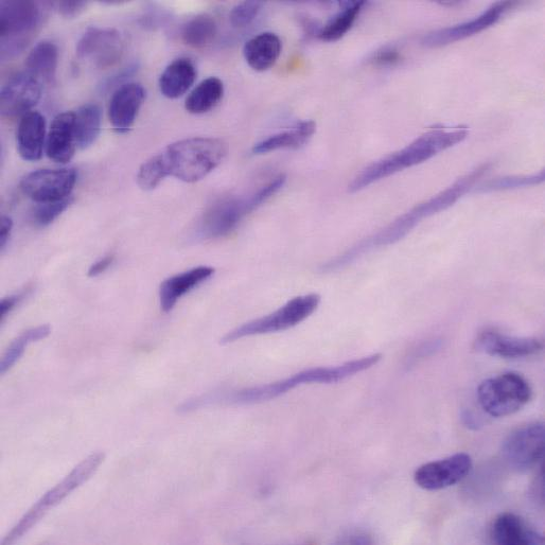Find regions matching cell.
<instances>
[{
    "instance_id": "cell-1",
    "label": "cell",
    "mask_w": 545,
    "mask_h": 545,
    "mask_svg": "<svg viewBox=\"0 0 545 545\" xmlns=\"http://www.w3.org/2000/svg\"><path fill=\"white\" fill-rule=\"evenodd\" d=\"M489 167V164H484L464 175L450 187L437 193L431 199L416 205L408 213L398 217L382 230L362 239L343 254L324 263L320 269L321 272H338L368 253L399 242L407 237L421 221L444 212V210L461 200L487 173Z\"/></svg>"
},
{
    "instance_id": "cell-2",
    "label": "cell",
    "mask_w": 545,
    "mask_h": 545,
    "mask_svg": "<svg viewBox=\"0 0 545 545\" xmlns=\"http://www.w3.org/2000/svg\"><path fill=\"white\" fill-rule=\"evenodd\" d=\"M382 359L381 354H374L344 364L330 367H315L305 369L287 379L254 386L227 394H208L195 399H190V408L193 411L212 404L227 402L230 404H256L267 402L283 396L304 384H331L338 383L350 377L356 376L367 369L377 365Z\"/></svg>"
},
{
    "instance_id": "cell-3",
    "label": "cell",
    "mask_w": 545,
    "mask_h": 545,
    "mask_svg": "<svg viewBox=\"0 0 545 545\" xmlns=\"http://www.w3.org/2000/svg\"><path fill=\"white\" fill-rule=\"evenodd\" d=\"M468 134L467 128L431 130L415 139L406 148L363 169L350 183L348 191L351 193L361 191L398 172L423 164L438 153L463 143Z\"/></svg>"
},
{
    "instance_id": "cell-4",
    "label": "cell",
    "mask_w": 545,
    "mask_h": 545,
    "mask_svg": "<svg viewBox=\"0 0 545 545\" xmlns=\"http://www.w3.org/2000/svg\"><path fill=\"white\" fill-rule=\"evenodd\" d=\"M287 181L285 174H279L268 184L243 197H226L210 205L197 222L193 238L205 241L232 234L244 218L255 212L283 189Z\"/></svg>"
},
{
    "instance_id": "cell-5",
    "label": "cell",
    "mask_w": 545,
    "mask_h": 545,
    "mask_svg": "<svg viewBox=\"0 0 545 545\" xmlns=\"http://www.w3.org/2000/svg\"><path fill=\"white\" fill-rule=\"evenodd\" d=\"M228 153L224 140L193 137L168 146L161 154L168 177L185 183H197L212 173Z\"/></svg>"
},
{
    "instance_id": "cell-6",
    "label": "cell",
    "mask_w": 545,
    "mask_h": 545,
    "mask_svg": "<svg viewBox=\"0 0 545 545\" xmlns=\"http://www.w3.org/2000/svg\"><path fill=\"white\" fill-rule=\"evenodd\" d=\"M320 304L321 296L316 293L294 297L273 313L227 332L220 343L227 345L244 338L291 329L310 318Z\"/></svg>"
},
{
    "instance_id": "cell-7",
    "label": "cell",
    "mask_w": 545,
    "mask_h": 545,
    "mask_svg": "<svg viewBox=\"0 0 545 545\" xmlns=\"http://www.w3.org/2000/svg\"><path fill=\"white\" fill-rule=\"evenodd\" d=\"M533 391L518 373L508 372L483 381L478 388L482 409L492 417H505L522 410L531 401Z\"/></svg>"
},
{
    "instance_id": "cell-8",
    "label": "cell",
    "mask_w": 545,
    "mask_h": 545,
    "mask_svg": "<svg viewBox=\"0 0 545 545\" xmlns=\"http://www.w3.org/2000/svg\"><path fill=\"white\" fill-rule=\"evenodd\" d=\"M43 20V11L34 2L0 4V38L3 57L20 54L32 41Z\"/></svg>"
},
{
    "instance_id": "cell-9",
    "label": "cell",
    "mask_w": 545,
    "mask_h": 545,
    "mask_svg": "<svg viewBox=\"0 0 545 545\" xmlns=\"http://www.w3.org/2000/svg\"><path fill=\"white\" fill-rule=\"evenodd\" d=\"M77 180L78 173L74 168L42 169L27 174L21 189L34 202L52 203L72 197Z\"/></svg>"
},
{
    "instance_id": "cell-10",
    "label": "cell",
    "mask_w": 545,
    "mask_h": 545,
    "mask_svg": "<svg viewBox=\"0 0 545 545\" xmlns=\"http://www.w3.org/2000/svg\"><path fill=\"white\" fill-rule=\"evenodd\" d=\"M545 428L534 423L518 428L507 436L502 454L507 464L518 471L533 469L544 455Z\"/></svg>"
},
{
    "instance_id": "cell-11",
    "label": "cell",
    "mask_w": 545,
    "mask_h": 545,
    "mask_svg": "<svg viewBox=\"0 0 545 545\" xmlns=\"http://www.w3.org/2000/svg\"><path fill=\"white\" fill-rule=\"evenodd\" d=\"M123 40L116 29L90 27L77 44V55L95 67L107 69L115 66L123 56Z\"/></svg>"
},
{
    "instance_id": "cell-12",
    "label": "cell",
    "mask_w": 545,
    "mask_h": 545,
    "mask_svg": "<svg viewBox=\"0 0 545 545\" xmlns=\"http://www.w3.org/2000/svg\"><path fill=\"white\" fill-rule=\"evenodd\" d=\"M472 467L469 454L457 453L446 459L420 466L414 473V481L425 490H442L466 479Z\"/></svg>"
},
{
    "instance_id": "cell-13",
    "label": "cell",
    "mask_w": 545,
    "mask_h": 545,
    "mask_svg": "<svg viewBox=\"0 0 545 545\" xmlns=\"http://www.w3.org/2000/svg\"><path fill=\"white\" fill-rule=\"evenodd\" d=\"M42 83L28 72L12 76L0 93V111L5 118L24 117L39 103Z\"/></svg>"
},
{
    "instance_id": "cell-14",
    "label": "cell",
    "mask_w": 545,
    "mask_h": 545,
    "mask_svg": "<svg viewBox=\"0 0 545 545\" xmlns=\"http://www.w3.org/2000/svg\"><path fill=\"white\" fill-rule=\"evenodd\" d=\"M513 3L503 2L491 6L473 20L439 29L425 35L421 44L427 47H442L472 37L500 21Z\"/></svg>"
},
{
    "instance_id": "cell-15",
    "label": "cell",
    "mask_w": 545,
    "mask_h": 545,
    "mask_svg": "<svg viewBox=\"0 0 545 545\" xmlns=\"http://www.w3.org/2000/svg\"><path fill=\"white\" fill-rule=\"evenodd\" d=\"M105 455L103 452H95L81 462L68 476L51 488L46 494L31 508L35 513H38L42 518L46 515L50 508L57 506L65 500L70 494L89 481L98 471L101 464L104 462Z\"/></svg>"
},
{
    "instance_id": "cell-16",
    "label": "cell",
    "mask_w": 545,
    "mask_h": 545,
    "mask_svg": "<svg viewBox=\"0 0 545 545\" xmlns=\"http://www.w3.org/2000/svg\"><path fill=\"white\" fill-rule=\"evenodd\" d=\"M477 348L483 353L504 359H519L535 356L543 349L542 341L536 338H518L505 336L494 329L482 332L476 341Z\"/></svg>"
},
{
    "instance_id": "cell-17",
    "label": "cell",
    "mask_w": 545,
    "mask_h": 545,
    "mask_svg": "<svg viewBox=\"0 0 545 545\" xmlns=\"http://www.w3.org/2000/svg\"><path fill=\"white\" fill-rule=\"evenodd\" d=\"M146 97L143 85L128 83L118 87L109 105L110 122L117 133L126 134L131 131Z\"/></svg>"
},
{
    "instance_id": "cell-18",
    "label": "cell",
    "mask_w": 545,
    "mask_h": 545,
    "mask_svg": "<svg viewBox=\"0 0 545 545\" xmlns=\"http://www.w3.org/2000/svg\"><path fill=\"white\" fill-rule=\"evenodd\" d=\"M77 148L75 112L57 115L47 136V156L52 162L64 165L73 160Z\"/></svg>"
},
{
    "instance_id": "cell-19",
    "label": "cell",
    "mask_w": 545,
    "mask_h": 545,
    "mask_svg": "<svg viewBox=\"0 0 545 545\" xmlns=\"http://www.w3.org/2000/svg\"><path fill=\"white\" fill-rule=\"evenodd\" d=\"M46 142V119L40 112H30L21 118L16 132V145L26 162L40 161Z\"/></svg>"
},
{
    "instance_id": "cell-20",
    "label": "cell",
    "mask_w": 545,
    "mask_h": 545,
    "mask_svg": "<svg viewBox=\"0 0 545 545\" xmlns=\"http://www.w3.org/2000/svg\"><path fill=\"white\" fill-rule=\"evenodd\" d=\"M492 542L500 545L543 544L544 538L521 517L504 513L492 522L490 529Z\"/></svg>"
},
{
    "instance_id": "cell-21",
    "label": "cell",
    "mask_w": 545,
    "mask_h": 545,
    "mask_svg": "<svg viewBox=\"0 0 545 545\" xmlns=\"http://www.w3.org/2000/svg\"><path fill=\"white\" fill-rule=\"evenodd\" d=\"M215 272L212 267L202 266L164 280L160 288L162 310L170 312L183 296L212 278Z\"/></svg>"
},
{
    "instance_id": "cell-22",
    "label": "cell",
    "mask_w": 545,
    "mask_h": 545,
    "mask_svg": "<svg viewBox=\"0 0 545 545\" xmlns=\"http://www.w3.org/2000/svg\"><path fill=\"white\" fill-rule=\"evenodd\" d=\"M283 50V43L278 35L263 32L245 44L243 55L246 63L256 72H266L275 65Z\"/></svg>"
},
{
    "instance_id": "cell-23",
    "label": "cell",
    "mask_w": 545,
    "mask_h": 545,
    "mask_svg": "<svg viewBox=\"0 0 545 545\" xmlns=\"http://www.w3.org/2000/svg\"><path fill=\"white\" fill-rule=\"evenodd\" d=\"M315 131L316 123L313 120L301 121L287 131L261 140L253 147L252 152L255 155H262L278 150L300 149L308 144Z\"/></svg>"
},
{
    "instance_id": "cell-24",
    "label": "cell",
    "mask_w": 545,
    "mask_h": 545,
    "mask_svg": "<svg viewBox=\"0 0 545 545\" xmlns=\"http://www.w3.org/2000/svg\"><path fill=\"white\" fill-rule=\"evenodd\" d=\"M197 76V68L191 60L187 58L175 60L161 76V93L168 99H178L190 90Z\"/></svg>"
},
{
    "instance_id": "cell-25",
    "label": "cell",
    "mask_w": 545,
    "mask_h": 545,
    "mask_svg": "<svg viewBox=\"0 0 545 545\" xmlns=\"http://www.w3.org/2000/svg\"><path fill=\"white\" fill-rule=\"evenodd\" d=\"M59 49L56 44L44 41L35 46L26 60L27 72L39 80L52 82L56 78Z\"/></svg>"
},
{
    "instance_id": "cell-26",
    "label": "cell",
    "mask_w": 545,
    "mask_h": 545,
    "mask_svg": "<svg viewBox=\"0 0 545 545\" xmlns=\"http://www.w3.org/2000/svg\"><path fill=\"white\" fill-rule=\"evenodd\" d=\"M224 95V84L216 77L202 81L186 99L185 109L190 114L201 115L214 110Z\"/></svg>"
},
{
    "instance_id": "cell-27",
    "label": "cell",
    "mask_w": 545,
    "mask_h": 545,
    "mask_svg": "<svg viewBox=\"0 0 545 545\" xmlns=\"http://www.w3.org/2000/svg\"><path fill=\"white\" fill-rule=\"evenodd\" d=\"M77 146L81 150L90 148L101 131L102 111L95 103L84 104L75 113Z\"/></svg>"
},
{
    "instance_id": "cell-28",
    "label": "cell",
    "mask_w": 545,
    "mask_h": 545,
    "mask_svg": "<svg viewBox=\"0 0 545 545\" xmlns=\"http://www.w3.org/2000/svg\"><path fill=\"white\" fill-rule=\"evenodd\" d=\"M218 34V25L213 16L208 14L193 17L182 30L183 42L196 49H203L212 44Z\"/></svg>"
},
{
    "instance_id": "cell-29",
    "label": "cell",
    "mask_w": 545,
    "mask_h": 545,
    "mask_svg": "<svg viewBox=\"0 0 545 545\" xmlns=\"http://www.w3.org/2000/svg\"><path fill=\"white\" fill-rule=\"evenodd\" d=\"M364 5V2L345 3L343 10L334 15L319 31L318 38L325 42H336L342 39L354 26Z\"/></svg>"
},
{
    "instance_id": "cell-30",
    "label": "cell",
    "mask_w": 545,
    "mask_h": 545,
    "mask_svg": "<svg viewBox=\"0 0 545 545\" xmlns=\"http://www.w3.org/2000/svg\"><path fill=\"white\" fill-rule=\"evenodd\" d=\"M51 333L49 325H42L24 331L10 344L0 363V374L5 375L25 354L26 347L34 342L46 339Z\"/></svg>"
},
{
    "instance_id": "cell-31",
    "label": "cell",
    "mask_w": 545,
    "mask_h": 545,
    "mask_svg": "<svg viewBox=\"0 0 545 545\" xmlns=\"http://www.w3.org/2000/svg\"><path fill=\"white\" fill-rule=\"evenodd\" d=\"M168 174L163 161L162 154H157L150 158L139 168L137 173V184L145 191L154 190L160 185Z\"/></svg>"
},
{
    "instance_id": "cell-32",
    "label": "cell",
    "mask_w": 545,
    "mask_h": 545,
    "mask_svg": "<svg viewBox=\"0 0 545 545\" xmlns=\"http://www.w3.org/2000/svg\"><path fill=\"white\" fill-rule=\"evenodd\" d=\"M545 180V172L541 170L538 173L530 175H511V177H503L487 182L481 190L488 191H504L519 188H527L540 185Z\"/></svg>"
},
{
    "instance_id": "cell-33",
    "label": "cell",
    "mask_w": 545,
    "mask_h": 545,
    "mask_svg": "<svg viewBox=\"0 0 545 545\" xmlns=\"http://www.w3.org/2000/svg\"><path fill=\"white\" fill-rule=\"evenodd\" d=\"M74 202L73 197H69L65 200L39 204L34 209L33 219L39 226H48L52 222H55L65 210Z\"/></svg>"
},
{
    "instance_id": "cell-34",
    "label": "cell",
    "mask_w": 545,
    "mask_h": 545,
    "mask_svg": "<svg viewBox=\"0 0 545 545\" xmlns=\"http://www.w3.org/2000/svg\"><path fill=\"white\" fill-rule=\"evenodd\" d=\"M261 2H244L237 5L231 12L230 20L234 27L243 28L250 25L262 9Z\"/></svg>"
},
{
    "instance_id": "cell-35",
    "label": "cell",
    "mask_w": 545,
    "mask_h": 545,
    "mask_svg": "<svg viewBox=\"0 0 545 545\" xmlns=\"http://www.w3.org/2000/svg\"><path fill=\"white\" fill-rule=\"evenodd\" d=\"M400 52L393 47H385L377 51L371 58V62L380 65H392L400 60Z\"/></svg>"
},
{
    "instance_id": "cell-36",
    "label": "cell",
    "mask_w": 545,
    "mask_h": 545,
    "mask_svg": "<svg viewBox=\"0 0 545 545\" xmlns=\"http://www.w3.org/2000/svg\"><path fill=\"white\" fill-rule=\"evenodd\" d=\"M87 7V3L83 0H64V2L59 3L58 9L62 16L66 19H75L79 16Z\"/></svg>"
},
{
    "instance_id": "cell-37",
    "label": "cell",
    "mask_w": 545,
    "mask_h": 545,
    "mask_svg": "<svg viewBox=\"0 0 545 545\" xmlns=\"http://www.w3.org/2000/svg\"><path fill=\"white\" fill-rule=\"evenodd\" d=\"M114 261H115L114 254H110V255L102 257L101 259L93 263L89 272H87V275H89L92 278L102 275L104 272H107V270L113 265Z\"/></svg>"
},
{
    "instance_id": "cell-38",
    "label": "cell",
    "mask_w": 545,
    "mask_h": 545,
    "mask_svg": "<svg viewBox=\"0 0 545 545\" xmlns=\"http://www.w3.org/2000/svg\"><path fill=\"white\" fill-rule=\"evenodd\" d=\"M24 297L25 293H21L4 298L2 305H0V319L4 321L6 316L23 300Z\"/></svg>"
},
{
    "instance_id": "cell-39",
    "label": "cell",
    "mask_w": 545,
    "mask_h": 545,
    "mask_svg": "<svg viewBox=\"0 0 545 545\" xmlns=\"http://www.w3.org/2000/svg\"><path fill=\"white\" fill-rule=\"evenodd\" d=\"M13 230V221L8 216H3L2 220H0V248L2 250L5 249V246L7 245L11 233Z\"/></svg>"
},
{
    "instance_id": "cell-40",
    "label": "cell",
    "mask_w": 545,
    "mask_h": 545,
    "mask_svg": "<svg viewBox=\"0 0 545 545\" xmlns=\"http://www.w3.org/2000/svg\"><path fill=\"white\" fill-rule=\"evenodd\" d=\"M344 539H342L340 542L342 543H353V544H364V543H372V539L369 538V536L366 533H363L361 531H350L347 534H345Z\"/></svg>"
}]
</instances>
